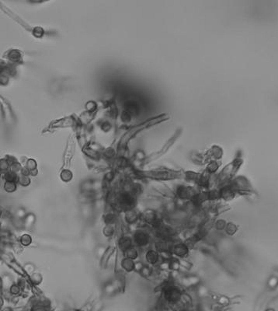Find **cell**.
<instances>
[{"label": "cell", "instance_id": "cell-1", "mask_svg": "<svg viewBox=\"0 0 278 311\" xmlns=\"http://www.w3.org/2000/svg\"><path fill=\"white\" fill-rule=\"evenodd\" d=\"M164 117H165V116H163V115L160 116V117H155V118L152 119V120L147 121V122H144L143 124H139V125H137V126H135V127L132 128L131 130H129V132H127V133L124 135V136L123 137V139H122V140H121V144H125V142H127V141L129 139L132 138V136H134L135 134L140 132L142 129H145V128L148 127V126L153 125V124L162 122V121L164 119Z\"/></svg>", "mask_w": 278, "mask_h": 311}, {"label": "cell", "instance_id": "cell-2", "mask_svg": "<svg viewBox=\"0 0 278 311\" xmlns=\"http://www.w3.org/2000/svg\"><path fill=\"white\" fill-rule=\"evenodd\" d=\"M268 311H274V310H269Z\"/></svg>", "mask_w": 278, "mask_h": 311}]
</instances>
